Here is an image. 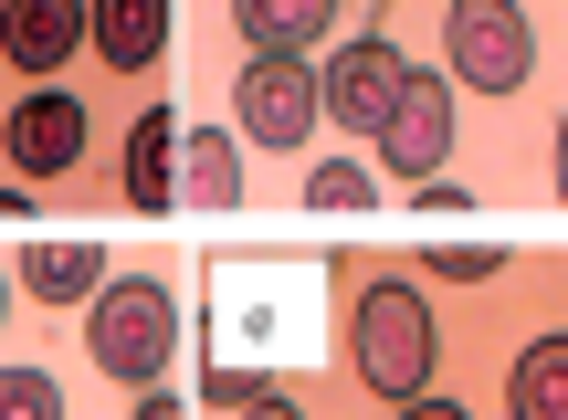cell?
I'll use <instances>...</instances> for the list:
<instances>
[{"instance_id": "4", "label": "cell", "mask_w": 568, "mask_h": 420, "mask_svg": "<svg viewBox=\"0 0 568 420\" xmlns=\"http://www.w3.org/2000/svg\"><path fill=\"white\" fill-rule=\"evenodd\" d=\"M443 74H453V95H527V74H537L527 0H453L443 11Z\"/></svg>"}, {"instance_id": "10", "label": "cell", "mask_w": 568, "mask_h": 420, "mask_svg": "<svg viewBox=\"0 0 568 420\" xmlns=\"http://www.w3.org/2000/svg\"><path fill=\"white\" fill-rule=\"evenodd\" d=\"M105 274H116V263H105V242H21V263H11V284L32 305H95L105 295Z\"/></svg>"}, {"instance_id": "2", "label": "cell", "mask_w": 568, "mask_h": 420, "mask_svg": "<svg viewBox=\"0 0 568 420\" xmlns=\"http://www.w3.org/2000/svg\"><path fill=\"white\" fill-rule=\"evenodd\" d=\"M347 358H358V389H379L389 410L422 400L432 368H443V326H432V295L410 274H379L358 295V326H347Z\"/></svg>"}, {"instance_id": "14", "label": "cell", "mask_w": 568, "mask_h": 420, "mask_svg": "<svg viewBox=\"0 0 568 420\" xmlns=\"http://www.w3.org/2000/svg\"><path fill=\"white\" fill-rule=\"evenodd\" d=\"M506 420H568V326H548V337L516 347V368H506Z\"/></svg>"}, {"instance_id": "3", "label": "cell", "mask_w": 568, "mask_h": 420, "mask_svg": "<svg viewBox=\"0 0 568 420\" xmlns=\"http://www.w3.org/2000/svg\"><path fill=\"white\" fill-rule=\"evenodd\" d=\"M84 347H95L105 379L159 389L169 358H180V295H169L159 274H105V295L84 305Z\"/></svg>"}, {"instance_id": "20", "label": "cell", "mask_w": 568, "mask_h": 420, "mask_svg": "<svg viewBox=\"0 0 568 420\" xmlns=\"http://www.w3.org/2000/svg\"><path fill=\"white\" fill-rule=\"evenodd\" d=\"M138 420H190V410L169 400V389H138Z\"/></svg>"}, {"instance_id": "12", "label": "cell", "mask_w": 568, "mask_h": 420, "mask_svg": "<svg viewBox=\"0 0 568 420\" xmlns=\"http://www.w3.org/2000/svg\"><path fill=\"white\" fill-rule=\"evenodd\" d=\"M84 11H95V63L116 74H148L169 53V0H84Z\"/></svg>"}, {"instance_id": "17", "label": "cell", "mask_w": 568, "mask_h": 420, "mask_svg": "<svg viewBox=\"0 0 568 420\" xmlns=\"http://www.w3.org/2000/svg\"><path fill=\"white\" fill-rule=\"evenodd\" d=\"M0 420H63V379L53 368H0Z\"/></svg>"}, {"instance_id": "1", "label": "cell", "mask_w": 568, "mask_h": 420, "mask_svg": "<svg viewBox=\"0 0 568 420\" xmlns=\"http://www.w3.org/2000/svg\"><path fill=\"white\" fill-rule=\"evenodd\" d=\"M211 295H201V400L243 420L274 379H295L326 347V284L305 253H211Z\"/></svg>"}, {"instance_id": "21", "label": "cell", "mask_w": 568, "mask_h": 420, "mask_svg": "<svg viewBox=\"0 0 568 420\" xmlns=\"http://www.w3.org/2000/svg\"><path fill=\"white\" fill-rule=\"evenodd\" d=\"M243 420H305V410H295V400H284V389H264V400H253Z\"/></svg>"}, {"instance_id": "5", "label": "cell", "mask_w": 568, "mask_h": 420, "mask_svg": "<svg viewBox=\"0 0 568 420\" xmlns=\"http://www.w3.org/2000/svg\"><path fill=\"white\" fill-rule=\"evenodd\" d=\"M232 116H243V147H305L326 116V74L316 53H253L232 74Z\"/></svg>"}, {"instance_id": "11", "label": "cell", "mask_w": 568, "mask_h": 420, "mask_svg": "<svg viewBox=\"0 0 568 420\" xmlns=\"http://www.w3.org/2000/svg\"><path fill=\"white\" fill-rule=\"evenodd\" d=\"M180 137L190 126L169 116V105H148V116L126 126V201L138 211H180Z\"/></svg>"}, {"instance_id": "6", "label": "cell", "mask_w": 568, "mask_h": 420, "mask_svg": "<svg viewBox=\"0 0 568 420\" xmlns=\"http://www.w3.org/2000/svg\"><path fill=\"white\" fill-rule=\"evenodd\" d=\"M379 168L400 189H432L453 168V74H432V63H410L400 74V95H389V116H379Z\"/></svg>"}, {"instance_id": "16", "label": "cell", "mask_w": 568, "mask_h": 420, "mask_svg": "<svg viewBox=\"0 0 568 420\" xmlns=\"http://www.w3.org/2000/svg\"><path fill=\"white\" fill-rule=\"evenodd\" d=\"M305 211H326V221L379 211V168H368V158H316V168H305Z\"/></svg>"}, {"instance_id": "15", "label": "cell", "mask_w": 568, "mask_h": 420, "mask_svg": "<svg viewBox=\"0 0 568 420\" xmlns=\"http://www.w3.org/2000/svg\"><path fill=\"white\" fill-rule=\"evenodd\" d=\"M232 21H243L253 53H305V42L337 32V0H232Z\"/></svg>"}, {"instance_id": "8", "label": "cell", "mask_w": 568, "mask_h": 420, "mask_svg": "<svg viewBox=\"0 0 568 420\" xmlns=\"http://www.w3.org/2000/svg\"><path fill=\"white\" fill-rule=\"evenodd\" d=\"M0 158H11L21 180H63V168L84 158V105H74V84H32V95L0 116Z\"/></svg>"}, {"instance_id": "23", "label": "cell", "mask_w": 568, "mask_h": 420, "mask_svg": "<svg viewBox=\"0 0 568 420\" xmlns=\"http://www.w3.org/2000/svg\"><path fill=\"white\" fill-rule=\"evenodd\" d=\"M0 326H11V274H0Z\"/></svg>"}, {"instance_id": "19", "label": "cell", "mask_w": 568, "mask_h": 420, "mask_svg": "<svg viewBox=\"0 0 568 420\" xmlns=\"http://www.w3.org/2000/svg\"><path fill=\"white\" fill-rule=\"evenodd\" d=\"M389 420H474V410H464V400H443V389H422V400H400Z\"/></svg>"}, {"instance_id": "13", "label": "cell", "mask_w": 568, "mask_h": 420, "mask_svg": "<svg viewBox=\"0 0 568 420\" xmlns=\"http://www.w3.org/2000/svg\"><path fill=\"white\" fill-rule=\"evenodd\" d=\"M180 211H243V147H232V126H190L180 137Z\"/></svg>"}, {"instance_id": "18", "label": "cell", "mask_w": 568, "mask_h": 420, "mask_svg": "<svg viewBox=\"0 0 568 420\" xmlns=\"http://www.w3.org/2000/svg\"><path fill=\"white\" fill-rule=\"evenodd\" d=\"M422 274H443V284H485V274H506V242H432Z\"/></svg>"}, {"instance_id": "22", "label": "cell", "mask_w": 568, "mask_h": 420, "mask_svg": "<svg viewBox=\"0 0 568 420\" xmlns=\"http://www.w3.org/2000/svg\"><path fill=\"white\" fill-rule=\"evenodd\" d=\"M558 201H568V116H558Z\"/></svg>"}, {"instance_id": "9", "label": "cell", "mask_w": 568, "mask_h": 420, "mask_svg": "<svg viewBox=\"0 0 568 420\" xmlns=\"http://www.w3.org/2000/svg\"><path fill=\"white\" fill-rule=\"evenodd\" d=\"M0 53L32 84H53L74 53H95V11L84 0H0Z\"/></svg>"}, {"instance_id": "7", "label": "cell", "mask_w": 568, "mask_h": 420, "mask_svg": "<svg viewBox=\"0 0 568 420\" xmlns=\"http://www.w3.org/2000/svg\"><path fill=\"white\" fill-rule=\"evenodd\" d=\"M326 74V126H358V137H379V116H389V95H400V42L389 32H358V42H337V53L316 63Z\"/></svg>"}]
</instances>
